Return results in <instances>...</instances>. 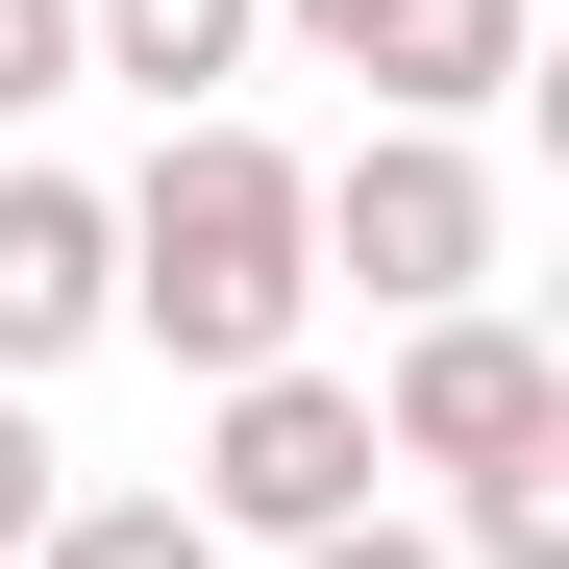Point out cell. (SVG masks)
<instances>
[{"label":"cell","instance_id":"11","mask_svg":"<svg viewBox=\"0 0 569 569\" xmlns=\"http://www.w3.org/2000/svg\"><path fill=\"white\" fill-rule=\"evenodd\" d=\"M26 100H74V0H0V124Z\"/></svg>","mask_w":569,"mask_h":569},{"label":"cell","instance_id":"10","mask_svg":"<svg viewBox=\"0 0 569 569\" xmlns=\"http://www.w3.org/2000/svg\"><path fill=\"white\" fill-rule=\"evenodd\" d=\"M50 496H74V446H50L26 397H0V569H26V545H50Z\"/></svg>","mask_w":569,"mask_h":569},{"label":"cell","instance_id":"9","mask_svg":"<svg viewBox=\"0 0 569 569\" xmlns=\"http://www.w3.org/2000/svg\"><path fill=\"white\" fill-rule=\"evenodd\" d=\"M26 569H223V520H199V496H50Z\"/></svg>","mask_w":569,"mask_h":569},{"label":"cell","instance_id":"4","mask_svg":"<svg viewBox=\"0 0 569 569\" xmlns=\"http://www.w3.org/2000/svg\"><path fill=\"white\" fill-rule=\"evenodd\" d=\"M199 520H223V545H322V520H371V397H347V371H223Z\"/></svg>","mask_w":569,"mask_h":569},{"label":"cell","instance_id":"6","mask_svg":"<svg viewBox=\"0 0 569 569\" xmlns=\"http://www.w3.org/2000/svg\"><path fill=\"white\" fill-rule=\"evenodd\" d=\"M124 322V223H100V173H0V371H74Z\"/></svg>","mask_w":569,"mask_h":569},{"label":"cell","instance_id":"8","mask_svg":"<svg viewBox=\"0 0 569 569\" xmlns=\"http://www.w3.org/2000/svg\"><path fill=\"white\" fill-rule=\"evenodd\" d=\"M421 545H446V569H569V446H545V470H470Z\"/></svg>","mask_w":569,"mask_h":569},{"label":"cell","instance_id":"2","mask_svg":"<svg viewBox=\"0 0 569 569\" xmlns=\"http://www.w3.org/2000/svg\"><path fill=\"white\" fill-rule=\"evenodd\" d=\"M298 223L371 322H446V298H496V173H470V124H371L347 173H298Z\"/></svg>","mask_w":569,"mask_h":569},{"label":"cell","instance_id":"3","mask_svg":"<svg viewBox=\"0 0 569 569\" xmlns=\"http://www.w3.org/2000/svg\"><path fill=\"white\" fill-rule=\"evenodd\" d=\"M545 446H569V371H545L496 298L397 322V371H371V470H446V496H470V470H545Z\"/></svg>","mask_w":569,"mask_h":569},{"label":"cell","instance_id":"1","mask_svg":"<svg viewBox=\"0 0 569 569\" xmlns=\"http://www.w3.org/2000/svg\"><path fill=\"white\" fill-rule=\"evenodd\" d=\"M100 223H124V322L199 371V397H223V371H298L322 223H298V149H272V124H173Z\"/></svg>","mask_w":569,"mask_h":569},{"label":"cell","instance_id":"5","mask_svg":"<svg viewBox=\"0 0 569 569\" xmlns=\"http://www.w3.org/2000/svg\"><path fill=\"white\" fill-rule=\"evenodd\" d=\"M322 74H371V124H496L520 100V0H272Z\"/></svg>","mask_w":569,"mask_h":569},{"label":"cell","instance_id":"12","mask_svg":"<svg viewBox=\"0 0 569 569\" xmlns=\"http://www.w3.org/2000/svg\"><path fill=\"white\" fill-rule=\"evenodd\" d=\"M272 569H446L421 520H322V545H272Z\"/></svg>","mask_w":569,"mask_h":569},{"label":"cell","instance_id":"7","mask_svg":"<svg viewBox=\"0 0 569 569\" xmlns=\"http://www.w3.org/2000/svg\"><path fill=\"white\" fill-rule=\"evenodd\" d=\"M272 50V0H74V74H124V100L223 124V74Z\"/></svg>","mask_w":569,"mask_h":569}]
</instances>
